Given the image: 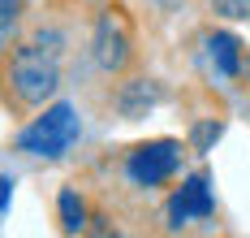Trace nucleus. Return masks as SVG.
<instances>
[{
	"label": "nucleus",
	"mask_w": 250,
	"mask_h": 238,
	"mask_svg": "<svg viewBox=\"0 0 250 238\" xmlns=\"http://www.w3.org/2000/svg\"><path fill=\"white\" fill-rule=\"evenodd\" d=\"M56 212H61V230H65V234L86 230V199L78 195L74 186H65V190L56 195Z\"/></svg>",
	"instance_id": "8"
},
{
	"label": "nucleus",
	"mask_w": 250,
	"mask_h": 238,
	"mask_svg": "<svg viewBox=\"0 0 250 238\" xmlns=\"http://www.w3.org/2000/svg\"><path fill=\"white\" fill-rule=\"evenodd\" d=\"M207 9L216 18H229V22H246L250 18V0H207Z\"/></svg>",
	"instance_id": "10"
},
{
	"label": "nucleus",
	"mask_w": 250,
	"mask_h": 238,
	"mask_svg": "<svg viewBox=\"0 0 250 238\" xmlns=\"http://www.w3.org/2000/svg\"><path fill=\"white\" fill-rule=\"evenodd\" d=\"M91 56L104 74H125L134 65V18L125 4H108L91 30Z\"/></svg>",
	"instance_id": "3"
},
{
	"label": "nucleus",
	"mask_w": 250,
	"mask_h": 238,
	"mask_svg": "<svg viewBox=\"0 0 250 238\" xmlns=\"http://www.w3.org/2000/svg\"><path fill=\"white\" fill-rule=\"evenodd\" d=\"M203 61H207V70H211L216 78L233 82L246 70V48H242V39L229 35V30H207V35H203Z\"/></svg>",
	"instance_id": "6"
},
{
	"label": "nucleus",
	"mask_w": 250,
	"mask_h": 238,
	"mask_svg": "<svg viewBox=\"0 0 250 238\" xmlns=\"http://www.w3.org/2000/svg\"><path fill=\"white\" fill-rule=\"evenodd\" d=\"M22 13H26V0H0V56H9V48L18 44Z\"/></svg>",
	"instance_id": "9"
},
{
	"label": "nucleus",
	"mask_w": 250,
	"mask_h": 238,
	"mask_svg": "<svg viewBox=\"0 0 250 238\" xmlns=\"http://www.w3.org/2000/svg\"><path fill=\"white\" fill-rule=\"evenodd\" d=\"M74 139H78L74 104H43L39 117H30L22 130H18V152L56 160V156H65V152L74 147Z\"/></svg>",
	"instance_id": "2"
},
{
	"label": "nucleus",
	"mask_w": 250,
	"mask_h": 238,
	"mask_svg": "<svg viewBox=\"0 0 250 238\" xmlns=\"http://www.w3.org/2000/svg\"><path fill=\"white\" fill-rule=\"evenodd\" d=\"M181 169V143L177 139H151L129 147L125 156V178L134 186H164L173 182V173Z\"/></svg>",
	"instance_id": "4"
},
{
	"label": "nucleus",
	"mask_w": 250,
	"mask_h": 238,
	"mask_svg": "<svg viewBox=\"0 0 250 238\" xmlns=\"http://www.w3.org/2000/svg\"><path fill=\"white\" fill-rule=\"evenodd\" d=\"M211 139H220V121L199 126V130H194V147H199V152H207V147H211Z\"/></svg>",
	"instance_id": "11"
},
{
	"label": "nucleus",
	"mask_w": 250,
	"mask_h": 238,
	"mask_svg": "<svg viewBox=\"0 0 250 238\" xmlns=\"http://www.w3.org/2000/svg\"><path fill=\"white\" fill-rule=\"evenodd\" d=\"M9 195H13V182H9V178H0V212L9 208Z\"/></svg>",
	"instance_id": "12"
},
{
	"label": "nucleus",
	"mask_w": 250,
	"mask_h": 238,
	"mask_svg": "<svg viewBox=\"0 0 250 238\" xmlns=\"http://www.w3.org/2000/svg\"><path fill=\"white\" fill-rule=\"evenodd\" d=\"M211 212H216V199H211V182H207V173L186 178V182L173 190V199H168V221H173V225L207 221Z\"/></svg>",
	"instance_id": "5"
},
{
	"label": "nucleus",
	"mask_w": 250,
	"mask_h": 238,
	"mask_svg": "<svg viewBox=\"0 0 250 238\" xmlns=\"http://www.w3.org/2000/svg\"><path fill=\"white\" fill-rule=\"evenodd\" d=\"M155 100H160V87H155L151 78H129V82H121V91H117V108H121L129 121L143 117Z\"/></svg>",
	"instance_id": "7"
},
{
	"label": "nucleus",
	"mask_w": 250,
	"mask_h": 238,
	"mask_svg": "<svg viewBox=\"0 0 250 238\" xmlns=\"http://www.w3.org/2000/svg\"><path fill=\"white\" fill-rule=\"evenodd\" d=\"M4 87L18 113H39L61 91V35L35 30L30 39H18L4 56Z\"/></svg>",
	"instance_id": "1"
}]
</instances>
